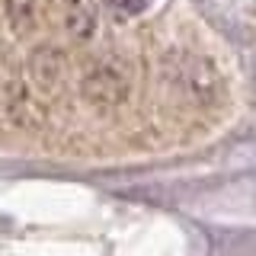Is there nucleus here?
<instances>
[{
    "label": "nucleus",
    "instance_id": "nucleus-1",
    "mask_svg": "<svg viewBox=\"0 0 256 256\" xmlns=\"http://www.w3.org/2000/svg\"><path fill=\"white\" fill-rule=\"evenodd\" d=\"M132 96V77L118 61H96L80 77V100L93 109H118Z\"/></svg>",
    "mask_w": 256,
    "mask_h": 256
},
{
    "label": "nucleus",
    "instance_id": "nucleus-2",
    "mask_svg": "<svg viewBox=\"0 0 256 256\" xmlns=\"http://www.w3.org/2000/svg\"><path fill=\"white\" fill-rule=\"evenodd\" d=\"M26 77L32 90L52 96L61 90L64 84V54L54 45H36L26 58Z\"/></svg>",
    "mask_w": 256,
    "mask_h": 256
},
{
    "label": "nucleus",
    "instance_id": "nucleus-3",
    "mask_svg": "<svg viewBox=\"0 0 256 256\" xmlns=\"http://www.w3.org/2000/svg\"><path fill=\"white\" fill-rule=\"evenodd\" d=\"M180 86H182V96H189L192 106H212L214 100L221 96V74L212 61L205 58H192L180 74Z\"/></svg>",
    "mask_w": 256,
    "mask_h": 256
},
{
    "label": "nucleus",
    "instance_id": "nucleus-4",
    "mask_svg": "<svg viewBox=\"0 0 256 256\" xmlns=\"http://www.w3.org/2000/svg\"><path fill=\"white\" fill-rule=\"evenodd\" d=\"M100 26V0H64V29L74 42H93Z\"/></svg>",
    "mask_w": 256,
    "mask_h": 256
},
{
    "label": "nucleus",
    "instance_id": "nucleus-5",
    "mask_svg": "<svg viewBox=\"0 0 256 256\" xmlns=\"http://www.w3.org/2000/svg\"><path fill=\"white\" fill-rule=\"evenodd\" d=\"M4 20L16 38H26L38 22V0H4Z\"/></svg>",
    "mask_w": 256,
    "mask_h": 256
}]
</instances>
